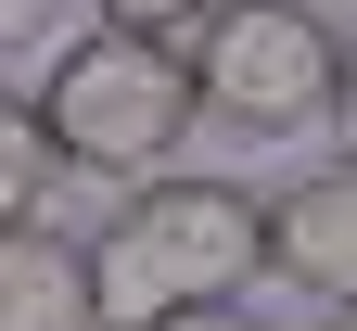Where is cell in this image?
<instances>
[{"mask_svg":"<svg viewBox=\"0 0 357 331\" xmlns=\"http://www.w3.org/2000/svg\"><path fill=\"white\" fill-rule=\"evenodd\" d=\"M268 268V204L243 178H128V204L77 243V280H89V331H153L166 306H243Z\"/></svg>","mask_w":357,"mask_h":331,"instance_id":"cell-1","label":"cell"},{"mask_svg":"<svg viewBox=\"0 0 357 331\" xmlns=\"http://www.w3.org/2000/svg\"><path fill=\"white\" fill-rule=\"evenodd\" d=\"M26 102L52 128V166H77V178H153L204 128L192 52L178 38H141V26H77L52 52V89H26Z\"/></svg>","mask_w":357,"mask_h":331,"instance_id":"cell-2","label":"cell"},{"mask_svg":"<svg viewBox=\"0 0 357 331\" xmlns=\"http://www.w3.org/2000/svg\"><path fill=\"white\" fill-rule=\"evenodd\" d=\"M178 52H192V102L243 140H306L344 77V38L319 0H217Z\"/></svg>","mask_w":357,"mask_h":331,"instance_id":"cell-3","label":"cell"},{"mask_svg":"<svg viewBox=\"0 0 357 331\" xmlns=\"http://www.w3.org/2000/svg\"><path fill=\"white\" fill-rule=\"evenodd\" d=\"M268 268L319 306H357V153H332L319 178H294L268 204Z\"/></svg>","mask_w":357,"mask_h":331,"instance_id":"cell-4","label":"cell"},{"mask_svg":"<svg viewBox=\"0 0 357 331\" xmlns=\"http://www.w3.org/2000/svg\"><path fill=\"white\" fill-rule=\"evenodd\" d=\"M0 331H89V280H77V243L52 217L0 229Z\"/></svg>","mask_w":357,"mask_h":331,"instance_id":"cell-5","label":"cell"},{"mask_svg":"<svg viewBox=\"0 0 357 331\" xmlns=\"http://www.w3.org/2000/svg\"><path fill=\"white\" fill-rule=\"evenodd\" d=\"M52 204V128H38L26 89H0V229Z\"/></svg>","mask_w":357,"mask_h":331,"instance_id":"cell-6","label":"cell"},{"mask_svg":"<svg viewBox=\"0 0 357 331\" xmlns=\"http://www.w3.org/2000/svg\"><path fill=\"white\" fill-rule=\"evenodd\" d=\"M217 0H89V26H141V38H192Z\"/></svg>","mask_w":357,"mask_h":331,"instance_id":"cell-7","label":"cell"},{"mask_svg":"<svg viewBox=\"0 0 357 331\" xmlns=\"http://www.w3.org/2000/svg\"><path fill=\"white\" fill-rule=\"evenodd\" d=\"M52 26H64V0H0V64H13V52H52Z\"/></svg>","mask_w":357,"mask_h":331,"instance_id":"cell-8","label":"cell"},{"mask_svg":"<svg viewBox=\"0 0 357 331\" xmlns=\"http://www.w3.org/2000/svg\"><path fill=\"white\" fill-rule=\"evenodd\" d=\"M153 331H268V318H255V306H166Z\"/></svg>","mask_w":357,"mask_h":331,"instance_id":"cell-9","label":"cell"},{"mask_svg":"<svg viewBox=\"0 0 357 331\" xmlns=\"http://www.w3.org/2000/svg\"><path fill=\"white\" fill-rule=\"evenodd\" d=\"M332 140H344V153H357V52H344V77H332V115H319Z\"/></svg>","mask_w":357,"mask_h":331,"instance_id":"cell-10","label":"cell"},{"mask_svg":"<svg viewBox=\"0 0 357 331\" xmlns=\"http://www.w3.org/2000/svg\"><path fill=\"white\" fill-rule=\"evenodd\" d=\"M332 331H357V306H344V318H332Z\"/></svg>","mask_w":357,"mask_h":331,"instance_id":"cell-11","label":"cell"}]
</instances>
